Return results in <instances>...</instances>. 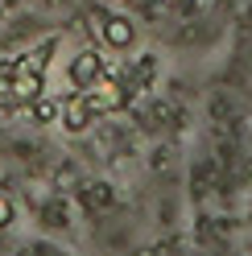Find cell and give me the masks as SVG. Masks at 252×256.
<instances>
[{
  "mask_svg": "<svg viewBox=\"0 0 252 256\" xmlns=\"http://www.w3.org/2000/svg\"><path fill=\"white\" fill-rule=\"evenodd\" d=\"M42 95V74H29V66L12 70V100H29L34 104Z\"/></svg>",
  "mask_w": 252,
  "mask_h": 256,
  "instance_id": "obj_2",
  "label": "cell"
},
{
  "mask_svg": "<svg viewBox=\"0 0 252 256\" xmlns=\"http://www.w3.org/2000/svg\"><path fill=\"white\" fill-rule=\"evenodd\" d=\"M104 38L112 42L116 50L132 46V21H124V17H108V21H104Z\"/></svg>",
  "mask_w": 252,
  "mask_h": 256,
  "instance_id": "obj_4",
  "label": "cell"
},
{
  "mask_svg": "<svg viewBox=\"0 0 252 256\" xmlns=\"http://www.w3.org/2000/svg\"><path fill=\"white\" fill-rule=\"evenodd\" d=\"M58 116H62V124H66L70 132H83V128H87V120H91V104H87V100L62 104V108H58Z\"/></svg>",
  "mask_w": 252,
  "mask_h": 256,
  "instance_id": "obj_3",
  "label": "cell"
},
{
  "mask_svg": "<svg viewBox=\"0 0 252 256\" xmlns=\"http://www.w3.org/2000/svg\"><path fill=\"white\" fill-rule=\"evenodd\" d=\"M58 108H62V104H54V100H34V120H38V124L58 120Z\"/></svg>",
  "mask_w": 252,
  "mask_h": 256,
  "instance_id": "obj_5",
  "label": "cell"
},
{
  "mask_svg": "<svg viewBox=\"0 0 252 256\" xmlns=\"http://www.w3.org/2000/svg\"><path fill=\"white\" fill-rule=\"evenodd\" d=\"M104 74H108V70H104V58H100L96 50H83V54L70 62V83H74V87H96Z\"/></svg>",
  "mask_w": 252,
  "mask_h": 256,
  "instance_id": "obj_1",
  "label": "cell"
},
{
  "mask_svg": "<svg viewBox=\"0 0 252 256\" xmlns=\"http://www.w3.org/2000/svg\"><path fill=\"white\" fill-rule=\"evenodd\" d=\"M12 219V202L4 198V194H0V228H4V223Z\"/></svg>",
  "mask_w": 252,
  "mask_h": 256,
  "instance_id": "obj_6",
  "label": "cell"
}]
</instances>
